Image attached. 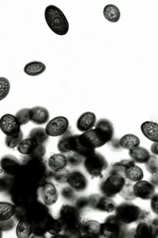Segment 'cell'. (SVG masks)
Masks as SVG:
<instances>
[{"instance_id": "cell-46", "label": "cell", "mask_w": 158, "mask_h": 238, "mask_svg": "<svg viewBox=\"0 0 158 238\" xmlns=\"http://www.w3.org/2000/svg\"><path fill=\"white\" fill-rule=\"evenodd\" d=\"M0 230L2 231L11 230L15 224L14 221L12 218L6 221H0Z\"/></svg>"}, {"instance_id": "cell-34", "label": "cell", "mask_w": 158, "mask_h": 238, "mask_svg": "<svg viewBox=\"0 0 158 238\" xmlns=\"http://www.w3.org/2000/svg\"><path fill=\"white\" fill-rule=\"evenodd\" d=\"M15 177L6 174L1 176L0 179L1 192H7L10 193L14 185Z\"/></svg>"}, {"instance_id": "cell-45", "label": "cell", "mask_w": 158, "mask_h": 238, "mask_svg": "<svg viewBox=\"0 0 158 238\" xmlns=\"http://www.w3.org/2000/svg\"><path fill=\"white\" fill-rule=\"evenodd\" d=\"M74 190L70 186L64 187L61 191V195L66 200H71L74 197Z\"/></svg>"}, {"instance_id": "cell-50", "label": "cell", "mask_w": 158, "mask_h": 238, "mask_svg": "<svg viewBox=\"0 0 158 238\" xmlns=\"http://www.w3.org/2000/svg\"><path fill=\"white\" fill-rule=\"evenodd\" d=\"M151 222L155 227L157 237H158V217L154 219Z\"/></svg>"}, {"instance_id": "cell-30", "label": "cell", "mask_w": 158, "mask_h": 238, "mask_svg": "<svg viewBox=\"0 0 158 238\" xmlns=\"http://www.w3.org/2000/svg\"><path fill=\"white\" fill-rule=\"evenodd\" d=\"M140 144L139 138L132 134H127L123 136L118 142V144L123 149L129 151L139 146Z\"/></svg>"}, {"instance_id": "cell-15", "label": "cell", "mask_w": 158, "mask_h": 238, "mask_svg": "<svg viewBox=\"0 0 158 238\" xmlns=\"http://www.w3.org/2000/svg\"><path fill=\"white\" fill-rule=\"evenodd\" d=\"M82 233L81 237L99 238L101 236V223L94 220L86 221L79 224Z\"/></svg>"}, {"instance_id": "cell-49", "label": "cell", "mask_w": 158, "mask_h": 238, "mask_svg": "<svg viewBox=\"0 0 158 238\" xmlns=\"http://www.w3.org/2000/svg\"><path fill=\"white\" fill-rule=\"evenodd\" d=\"M151 152L155 155H158V142H154L150 147Z\"/></svg>"}, {"instance_id": "cell-35", "label": "cell", "mask_w": 158, "mask_h": 238, "mask_svg": "<svg viewBox=\"0 0 158 238\" xmlns=\"http://www.w3.org/2000/svg\"><path fill=\"white\" fill-rule=\"evenodd\" d=\"M66 155L68 165L69 166L76 167L84 163L85 158L75 152L72 151Z\"/></svg>"}, {"instance_id": "cell-40", "label": "cell", "mask_w": 158, "mask_h": 238, "mask_svg": "<svg viewBox=\"0 0 158 238\" xmlns=\"http://www.w3.org/2000/svg\"><path fill=\"white\" fill-rule=\"evenodd\" d=\"M132 182L129 181H127L124 187L120 193L121 196L127 200H131L136 198L133 194V186L134 184Z\"/></svg>"}, {"instance_id": "cell-24", "label": "cell", "mask_w": 158, "mask_h": 238, "mask_svg": "<svg viewBox=\"0 0 158 238\" xmlns=\"http://www.w3.org/2000/svg\"><path fill=\"white\" fill-rule=\"evenodd\" d=\"M95 126V128L102 133L107 142L112 139L114 131L113 124L110 121L105 118H101Z\"/></svg>"}, {"instance_id": "cell-42", "label": "cell", "mask_w": 158, "mask_h": 238, "mask_svg": "<svg viewBox=\"0 0 158 238\" xmlns=\"http://www.w3.org/2000/svg\"><path fill=\"white\" fill-rule=\"evenodd\" d=\"M64 230V234L67 238H80L82 235L79 225L76 226L65 228Z\"/></svg>"}, {"instance_id": "cell-5", "label": "cell", "mask_w": 158, "mask_h": 238, "mask_svg": "<svg viewBox=\"0 0 158 238\" xmlns=\"http://www.w3.org/2000/svg\"><path fill=\"white\" fill-rule=\"evenodd\" d=\"M126 225L121 222L115 215H110L101 223V236L109 238L123 237L126 235Z\"/></svg>"}, {"instance_id": "cell-38", "label": "cell", "mask_w": 158, "mask_h": 238, "mask_svg": "<svg viewBox=\"0 0 158 238\" xmlns=\"http://www.w3.org/2000/svg\"><path fill=\"white\" fill-rule=\"evenodd\" d=\"M15 116L21 125H26L30 121V108H24L19 110Z\"/></svg>"}, {"instance_id": "cell-25", "label": "cell", "mask_w": 158, "mask_h": 238, "mask_svg": "<svg viewBox=\"0 0 158 238\" xmlns=\"http://www.w3.org/2000/svg\"><path fill=\"white\" fill-rule=\"evenodd\" d=\"M123 176L128 181L137 182L142 180L144 174L142 169L135 164L126 167L124 170Z\"/></svg>"}, {"instance_id": "cell-4", "label": "cell", "mask_w": 158, "mask_h": 238, "mask_svg": "<svg viewBox=\"0 0 158 238\" xmlns=\"http://www.w3.org/2000/svg\"><path fill=\"white\" fill-rule=\"evenodd\" d=\"M127 181L126 178L122 174L110 173L101 184L100 189L104 196L111 198L121 193Z\"/></svg>"}, {"instance_id": "cell-2", "label": "cell", "mask_w": 158, "mask_h": 238, "mask_svg": "<svg viewBox=\"0 0 158 238\" xmlns=\"http://www.w3.org/2000/svg\"><path fill=\"white\" fill-rule=\"evenodd\" d=\"M115 211V215L118 220L126 225L146 221L149 214L138 206L127 202L116 206Z\"/></svg>"}, {"instance_id": "cell-39", "label": "cell", "mask_w": 158, "mask_h": 238, "mask_svg": "<svg viewBox=\"0 0 158 238\" xmlns=\"http://www.w3.org/2000/svg\"><path fill=\"white\" fill-rule=\"evenodd\" d=\"M146 170L152 175L158 172V158L155 155H151L149 159L145 163Z\"/></svg>"}, {"instance_id": "cell-3", "label": "cell", "mask_w": 158, "mask_h": 238, "mask_svg": "<svg viewBox=\"0 0 158 238\" xmlns=\"http://www.w3.org/2000/svg\"><path fill=\"white\" fill-rule=\"evenodd\" d=\"M44 17L48 25L54 33L60 36L67 33L69 28L68 21L58 7L53 5L47 6L45 10Z\"/></svg>"}, {"instance_id": "cell-13", "label": "cell", "mask_w": 158, "mask_h": 238, "mask_svg": "<svg viewBox=\"0 0 158 238\" xmlns=\"http://www.w3.org/2000/svg\"><path fill=\"white\" fill-rule=\"evenodd\" d=\"M39 188L42 199L45 205L50 206L56 202L58 198V193L53 183L47 181Z\"/></svg>"}, {"instance_id": "cell-33", "label": "cell", "mask_w": 158, "mask_h": 238, "mask_svg": "<svg viewBox=\"0 0 158 238\" xmlns=\"http://www.w3.org/2000/svg\"><path fill=\"white\" fill-rule=\"evenodd\" d=\"M27 137L32 138L35 139L38 144L44 145L48 142L49 136L45 129L42 127H35L30 131Z\"/></svg>"}, {"instance_id": "cell-7", "label": "cell", "mask_w": 158, "mask_h": 238, "mask_svg": "<svg viewBox=\"0 0 158 238\" xmlns=\"http://www.w3.org/2000/svg\"><path fill=\"white\" fill-rule=\"evenodd\" d=\"M83 164L88 173L95 177H102V172L108 166V162L105 157L96 152L85 158Z\"/></svg>"}, {"instance_id": "cell-47", "label": "cell", "mask_w": 158, "mask_h": 238, "mask_svg": "<svg viewBox=\"0 0 158 238\" xmlns=\"http://www.w3.org/2000/svg\"><path fill=\"white\" fill-rule=\"evenodd\" d=\"M150 200L151 210L153 212L158 215V193H155Z\"/></svg>"}, {"instance_id": "cell-10", "label": "cell", "mask_w": 158, "mask_h": 238, "mask_svg": "<svg viewBox=\"0 0 158 238\" xmlns=\"http://www.w3.org/2000/svg\"><path fill=\"white\" fill-rule=\"evenodd\" d=\"M20 125L14 115L6 114L0 120V127L2 131L7 136H15L21 130Z\"/></svg>"}, {"instance_id": "cell-27", "label": "cell", "mask_w": 158, "mask_h": 238, "mask_svg": "<svg viewBox=\"0 0 158 238\" xmlns=\"http://www.w3.org/2000/svg\"><path fill=\"white\" fill-rule=\"evenodd\" d=\"M17 207L13 203L1 201L0 202V221L9 219L15 216Z\"/></svg>"}, {"instance_id": "cell-43", "label": "cell", "mask_w": 158, "mask_h": 238, "mask_svg": "<svg viewBox=\"0 0 158 238\" xmlns=\"http://www.w3.org/2000/svg\"><path fill=\"white\" fill-rule=\"evenodd\" d=\"M46 152V149L44 145L38 144L34 151L29 157L33 158H39L43 157Z\"/></svg>"}, {"instance_id": "cell-23", "label": "cell", "mask_w": 158, "mask_h": 238, "mask_svg": "<svg viewBox=\"0 0 158 238\" xmlns=\"http://www.w3.org/2000/svg\"><path fill=\"white\" fill-rule=\"evenodd\" d=\"M143 135L154 142H158V124L150 121L143 122L140 126Z\"/></svg>"}, {"instance_id": "cell-18", "label": "cell", "mask_w": 158, "mask_h": 238, "mask_svg": "<svg viewBox=\"0 0 158 238\" xmlns=\"http://www.w3.org/2000/svg\"><path fill=\"white\" fill-rule=\"evenodd\" d=\"M30 121L38 125H43L48 121L50 115L45 108L37 106L30 108Z\"/></svg>"}, {"instance_id": "cell-16", "label": "cell", "mask_w": 158, "mask_h": 238, "mask_svg": "<svg viewBox=\"0 0 158 238\" xmlns=\"http://www.w3.org/2000/svg\"><path fill=\"white\" fill-rule=\"evenodd\" d=\"M67 183L74 190L81 192L84 190L87 186V181L85 176L78 171L70 172Z\"/></svg>"}, {"instance_id": "cell-37", "label": "cell", "mask_w": 158, "mask_h": 238, "mask_svg": "<svg viewBox=\"0 0 158 238\" xmlns=\"http://www.w3.org/2000/svg\"><path fill=\"white\" fill-rule=\"evenodd\" d=\"M23 134L21 130L19 134L15 136H6L5 143L6 146L10 148H14L18 147L23 140Z\"/></svg>"}, {"instance_id": "cell-8", "label": "cell", "mask_w": 158, "mask_h": 238, "mask_svg": "<svg viewBox=\"0 0 158 238\" xmlns=\"http://www.w3.org/2000/svg\"><path fill=\"white\" fill-rule=\"evenodd\" d=\"M58 219L64 226V230L79 224L78 210L75 207L68 204H64L61 207Z\"/></svg>"}, {"instance_id": "cell-9", "label": "cell", "mask_w": 158, "mask_h": 238, "mask_svg": "<svg viewBox=\"0 0 158 238\" xmlns=\"http://www.w3.org/2000/svg\"><path fill=\"white\" fill-rule=\"evenodd\" d=\"M69 125V121L66 117L59 116L50 121L45 129L49 136L56 137L64 134L68 130Z\"/></svg>"}, {"instance_id": "cell-48", "label": "cell", "mask_w": 158, "mask_h": 238, "mask_svg": "<svg viewBox=\"0 0 158 238\" xmlns=\"http://www.w3.org/2000/svg\"><path fill=\"white\" fill-rule=\"evenodd\" d=\"M149 182L155 188H158V172L152 175L150 178Z\"/></svg>"}, {"instance_id": "cell-31", "label": "cell", "mask_w": 158, "mask_h": 238, "mask_svg": "<svg viewBox=\"0 0 158 238\" xmlns=\"http://www.w3.org/2000/svg\"><path fill=\"white\" fill-rule=\"evenodd\" d=\"M103 14L107 20L112 23L117 22L121 15L118 8L112 4H108L105 6L103 10Z\"/></svg>"}, {"instance_id": "cell-17", "label": "cell", "mask_w": 158, "mask_h": 238, "mask_svg": "<svg viewBox=\"0 0 158 238\" xmlns=\"http://www.w3.org/2000/svg\"><path fill=\"white\" fill-rule=\"evenodd\" d=\"M97 120L95 114L93 112L88 111L84 113L78 118L76 127L80 131H87L94 126Z\"/></svg>"}, {"instance_id": "cell-41", "label": "cell", "mask_w": 158, "mask_h": 238, "mask_svg": "<svg viewBox=\"0 0 158 238\" xmlns=\"http://www.w3.org/2000/svg\"><path fill=\"white\" fill-rule=\"evenodd\" d=\"M10 88L9 81L6 78H0V100L3 99L8 95Z\"/></svg>"}, {"instance_id": "cell-26", "label": "cell", "mask_w": 158, "mask_h": 238, "mask_svg": "<svg viewBox=\"0 0 158 238\" xmlns=\"http://www.w3.org/2000/svg\"><path fill=\"white\" fill-rule=\"evenodd\" d=\"M128 154L131 159L135 163L139 164L146 163L151 156L150 152L147 149L139 146L129 150Z\"/></svg>"}, {"instance_id": "cell-14", "label": "cell", "mask_w": 158, "mask_h": 238, "mask_svg": "<svg viewBox=\"0 0 158 238\" xmlns=\"http://www.w3.org/2000/svg\"><path fill=\"white\" fill-rule=\"evenodd\" d=\"M20 161L14 156L7 155L3 156L0 161L1 169L5 174L15 177L20 167Z\"/></svg>"}, {"instance_id": "cell-36", "label": "cell", "mask_w": 158, "mask_h": 238, "mask_svg": "<svg viewBox=\"0 0 158 238\" xmlns=\"http://www.w3.org/2000/svg\"><path fill=\"white\" fill-rule=\"evenodd\" d=\"M70 172L68 169L65 168L55 172L51 170L50 177L52 178L56 181L59 183H67Z\"/></svg>"}, {"instance_id": "cell-1", "label": "cell", "mask_w": 158, "mask_h": 238, "mask_svg": "<svg viewBox=\"0 0 158 238\" xmlns=\"http://www.w3.org/2000/svg\"><path fill=\"white\" fill-rule=\"evenodd\" d=\"M39 188L31 183L15 178L14 185L10 193L12 202L17 207L25 208L37 200Z\"/></svg>"}, {"instance_id": "cell-20", "label": "cell", "mask_w": 158, "mask_h": 238, "mask_svg": "<svg viewBox=\"0 0 158 238\" xmlns=\"http://www.w3.org/2000/svg\"><path fill=\"white\" fill-rule=\"evenodd\" d=\"M133 237L136 238L157 237L155 227L151 222L146 221L139 223L133 232Z\"/></svg>"}, {"instance_id": "cell-44", "label": "cell", "mask_w": 158, "mask_h": 238, "mask_svg": "<svg viewBox=\"0 0 158 238\" xmlns=\"http://www.w3.org/2000/svg\"><path fill=\"white\" fill-rule=\"evenodd\" d=\"M89 205V198L82 197L77 200L75 203V207L78 210L82 209Z\"/></svg>"}, {"instance_id": "cell-21", "label": "cell", "mask_w": 158, "mask_h": 238, "mask_svg": "<svg viewBox=\"0 0 158 238\" xmlns=\"http://www.w3.org/2000/svg\"><path fill=\"white\" fill-rule=\"evenodd\" d=\"M33 232V225L29 220L25 218L19 220L16 228V234L18 238H29Z\"/></svg>"}, {"instance_id": "cell-12", "label": "cell", "mask_w": 158, "mask_h": 238, "mask_svg": "<svg viewBox=\"0 0 158 238\" xmlns=\"http://www.w3.org/2000/svg\"><path fill=\"white\" fill-rule=\"evenodd\" d=\"M156 188L149 182L141 180L136 182L133 186L134 196L143 200H148L155 194Z\"/></svg>"}, {"instance_id": "cell-32", "label": "cell", "mask_w": 158, "mask_h": 238, "mask_svg": "<svg viewBox=\"0 0 158 238\" xmlns=\"http://www.w3.org/2000/svg\"><path fill=\"white\" fill-rule=\"evenodd\" d=\"M46 227L47 232L52 236L60 233L64 229V226L59 219L54 218L51 215L48 219Z\"/></svg>"}, {"instance_id": "cell-29", "label": "cell", "mask_w": 158, "mask_h": 238, "mask_svg": "<svg viewBox=\"0 0 158 238\" xmlns=\"http://www.w3.org/2000/svg\"><path fill=\"white\" fill-rule=\"evenodd\" d=\"M46 66L43 62L33 61L27 64L24 66V72L27 75L32 76L39 75L45 70Z\"/></svg>"}, {"instance_id": "cell-6", "label": "cell", "mask_w": 158, "mask_h": 238, "mask_svg": "<svg viewBox=\"0 0 158 238\" xmlns=\"http://www.w3.org/2000/svg\"><path fill=\"white\" fill-rule=\"evenodd\" d=\"M25 211L26 218L33 225L46 223L51 215L48 206L37 200L31 202L25 208Z\"/></svg>"}, {"instance_id": "cell-19", "label": "cell", "mask_w": 158, "mask_h": 238, "mask_svg": "<svg viewBox=\"0 0 158 238\" xmlns=\"http://www.w3.org/2000/svg\"><path fill=\"white\" fill-rule=\"evenodd\" d=\"M63 135L58 142L57 148L61 153L66 154L73 151L76 135L71 134L68 130Z\"/></svg>"}, {"instance_id": "cell-51", "label": "cell", "mask_w": 158, "mask_h": 238, "mask_svg": "<svg viewBox=\"0 0 158 238\" xmlns=\"http://www.w3.org/2000/svg\"><path fill=\"white\" fill-rule=\"evenodd\" d=\"M51 237L52 238H67L64 234H60L59 233L54 236H52Z\"/></svg>"}, {"instance_id": "cell-22", "label": "cell", "mask_w": 158, "mask_h": 238, "mask_svg": "<svg viewBox=\"0 0 158 238\" xmlns=\"http://www.w3.org/2000/svg\"><path fill=\"white\" fill-rule=\"evenodd\" d=\"M47 164L49 169L53 171L65 168L68 165L66 156L61 153L53 154L48 159Z\"/></svg>"}, {"instance_id": "cell-11", "label": "cell", "mask_w": 158, "mask_h": 238, "mask_svg": "<svg viewBox=\"0 0 158 238\" xmlns=\"http://www.w3.org/2000/svg\"><path fill=\"white\" fill-rule=\"evenodd\" d=\"M89 198V205L98 210L110 213L115 209V203L110 198L94 194L90 196Z\"/></svg>"}, {"instance_id": "cell-28", "label": "cell", "mask_w": 158, "mask_h": 238, "mask_svg": "<svg viewBox=\"0 0 158 238\" xmlns=\"http://www.w3.org/2000/svg\"><path fill=\"white\" fill-rule=\"evenodd\" d=\"M38 145L37 141L34 138L27 137L22 141L17 147V150L20 153L28 155L34 151Z\"/></svg>"}]
</instances>
